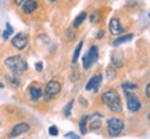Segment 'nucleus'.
<instances>
[{
    "label": "nucleus",
    "mask_w": 150,
    "mask_h": 139,
    "mask_svg": "<svg viewBox=\"0 0 150 139\" xmlns=\"http://www.w3.org/2000/svg\"><path fill=\"white\" fill-rule=\"evenodd\" d=\"M102 102L114 113H121L122 111V104H121V99L120 95L115 89H106L102 93Z\"/></svg>",
    "instance_id": "f257e3e1"
},
{
    "label": "nucleus",
    "mask_w": 150,
    "mask_h": 139,
    "mask_svg": "<svg viewBox=\"0 0 150 139\" xmlns=\"http://www.w3.org/2000/svg\"><path fill=\"white\" fill-rule=\"evenodd\" d=\"M4 64L10 70V72H13L14 75H21L28 70L27 60L22 56H10L4 60Z\"/></svg>",
    "instance_id": "f03ea898"
},
{
    "label": "nucleus",
    "mask_w": 150,
    "mask_h": 139,
    "mask_svg": "<svg viewBox=\"0 0 150 139\" xmlns=\"http://www.w3.org/2000/svg\"><path fill=\"white\" fill-rule=\"evenodd\" d=\"M61 92V84L57 79H52L47 82V85L43 91V96L46 100H52L54 97H57Z\"/></svg>",
    "instance_id": "7ed1b4c3"
},
{
    "label": "nucleus",
    "mask_w": 150,
    "mask_h": 139,
    "mask_svg": "<svg viewBox=\"0 0 150 139\" xmlns=\"http://www.w3.org/2000/svg\"><path fill=\"white\" fill-rule=\"evenodd\" d=\"M124 131V121L118 117H111L107 120V132L110 136L115 138Z\"/></svg>",
    "instance_id": "20e7f679"
},
{
    "label": "nucleus",
    "mask_w": 150,
    "mask_h": 139,
    "mask_svg": "<svg viewBox=\"0 0 150 139\" xmlns=\"http://www.w3.org/2000/svg\"><path fill=\"white\" fill-rule=\"evenodd\" d=\"M99 59V49L97 46H91V49L83 54V59H82V65L85 70H89L92 67V64H95Z\"/></svg>",
    "instance_id": "39448f33"
},
{
    "label": "nucleus",
    "mask_w": 150,
    "mask_h": 139,
    "mask_svg": "<svg viewBox=\"0 0 150 139\" xmlns=\"http://www.w3.org/2000/svg\"><path fill=\"white\" fill-rule=\"evenodd\" d=\"M124 93H125V99H127V106H128V110L132 113H136L140 110L142 107V103L138 99V96L135 95L132 91L129 89H124Z\"/></svg>",
    "instance_id": "423d86ee"
},
{
    "label": "nucleus",
    "mask_w": 150,
    "mask_h": 139,
    "mask_svg": "<svg viewBox=\"0 0 150 139\" xmlns=\"http://www.w3.org/2000/svg\"><path fill=\"white\" fill-rule=\"evenodd\" d=\"M28 43H29V38H28L27 33H24V32L17 33L16 36L11 39V45L17 50H24L28 46Z\"/></svg>",
    "instance_id": "0eeeda50"
},
{
    "label": "nucleus",
    "mask_w": 150,
    "mask_h": 139,
    "mask_svg": "<svg viewBox=\"0 0 150 139\" xmlns=\"http://www.w3.org/2000/svg\"><path fill=\"white\" fill-rule=\"evenodd\" d=\"M29 129H31V125L28 123H18L13 127V129L10 131L8 136H10V138H17V136H20V135H22V134H27Z\"/></svg>",
    "instance_id": "6e6552de"
},
{
    "label": "nucleus",
    "mask_w": 150,
    "mask_h": 139,
    "mask_svg": "<svg viewBox=\"0 0 150 139\" xmlns=\"http://www.w3.org/2000/svg\"><path fill=\"white\" fill-rule=\"evenodd\" d=\"M102 74H96L93 75L91 79L88 81V84H86L85 89L86 91H93V92H97L99 91V86L102 85Z\"/></svg>",
    "instance_id": "1a4fd4ad"
},
{
    "label": "nucleus",
    "mask_w": 150,
    "mask_h": 139,
    "mask_svg": "<svg viewBox=\"0 0 150 139\" xmlns=\"http://www.w3.org/2000/svg\"><path fill=\"white\" fill-rule=\"evenodd\" d=\"M21 6H22V13L27 14V16H31L38 10L39 3H38V0H25Z\"/></svg>",
    "instance_id": "9d476101"
},
{
    "label": "nucleus",
    "mask_w": 150,
    "mask_h": 139,
    "mask_svg": "<svg viewBox=\"0 0 150 139\" xmlns=\"http://www.w3.org/2000/svg\"><path fill=\"white\" fill-rule=\"evenodd\" d=\"M108 29H110V33H111V35H120V33L124 32V28L121 27V21H120L118 18H111V20H110Z\"/></svg>",
    "instance_id": "9b49d317"
},
{
    "label": "nucleus",
    "mask_w": 150,
    "mask_h": 139,
    "mask_svg": "<svg viewBox=\"0 0 150 139\" xmlns=\"http://www.w3.org/2000/svg\"><path fill=\"white\" fill-rule=\"evenodd\" d=\"M29 97H31V100L32 102H38V100H40V97L43 96V89L42 88H39L38 85H32L29 86Z\"/></svg>",
    "instance_id": "f8f14e48"
},
{
    "label": "nucleus",
    "mask_w": 150,
    "mask_h": 139,
    "mask_svg": "<svg viewBox=\"0 0 150 139\" xmlns=\"http://www.w3.org/2000/svg\"><path fill=\"white\" fill-rule=\"evenodd\" d=\"M134 39V33H127V35H124V36H120L117 38L114 42H112V46H120V45H122V43H127L129 42V40H132Z\"/></svg>",
    "instance_id": "ddd939ff"
},
{
    "label": "nucleus",
    "mask_w": 150,
    "mask_h": 139,
    "mask_svg": "<svg viewBox=\"0 0 150 139\" xmlns=\"http://www.w3.org/2000/svg\"><path fill=\"white\" fill-rule=\"evenodd\" d=\"M92 117L95 118V120H91V117H89V120H91V127H89V129L91 131H95V129H99L100 128V125H102V123H100V116H99V113H93V116Z\"/></svg>",
    "instance_id": "4468645a"
},
{
    "label": "nucleus",
    "mask_w": 150,
    "mask_h": 139,
    "mask_svg": "<svg viewBox=\"0 0 150 139\" xmlns=\"http://www.w3.org/2000/svg\"><path fill=\"white\" fill-rule=\"evenodd\" d=\"M111 63L114 67H121L122 65V54H121V52H114L111 54Z\"/></svg>",
    "instance_id": "2eb2a0df"
},
{
    "label": "nucleus",
    "mask_w": 150,
    "mask_h": 139,
    "mask_svg": "<svg viewBox=\"0 0 150 139\" xmlns=\"http://www.w3.org/2000/svg\"><path fill=\"white\" fill-rule=\"evenodd\" d=\"M86 17H88L86 11H82V13H79V14H78V17H76V18L74 20V22H72V27H74V28L81 27V24H82V22L86 20Z\"/></svg>",
    "instance_id": "dca6fc26"
},
{
    "label": "nucleus",
    "mask_w": 150,
    "mask_h": 139,
    "mask_svg": "<svg viewBox=\"0 0 150 139\" xmlns=\"http://www.w3.org/2000/svg\"><path fill=\"white\" fill-rule=\"evenodd\" d=\"M82 46H83V42L82 40H79L78 42V45H76V48H75L74 50V54H72V63H76V60H78V57H79V53H81V50H82Z\"/></svg>",
    "instance_id": "f3484780"
},
{
    "label": "nucleus",
    "mask_w": 150,
    "mask_h": 139,
    "mask_svg": "<svg viewBox=\"0 0 150 139\" xmlns=\"http://www.w3.org/2000/svg\"><path fill=\"white\" fill-rule=\"evenodd\" d=\"M88 118H89V116H83V117L81 118V121H79V129H81V134L82 135H85L86 132H88V128H86Z\"/></svg>",
    "instance_id": "a211bd4d"
},
{
    "label": "nucleus",
    "mask_w": 150,
    "mask_h": 139,
    "mask_svg": "<svg viewBox=\"0 0 150 139\" xmlns=\"http://www.w3.org/2000/svg\"><path fill=\"white\" fill-rule=\"evenodd\" d=\"M72 106H74V100H70V102L67 103V106H65V109H64V116H65V117H70V116H71Z\"/></svg>",
    "instance_id": "6ab92c4d"
},
{
    "label": "nucleus",
    "mask_w": 150,
    "mask_h": 139,
    "mask_svg": "<svg viewBox=\"0 0 150 139\" xmlns=\"http://www.w3.org/2000/svg\"><path fill=\"white\" fill-rule=\"evenodd\" d=\"M106 75H107L108 79H114V77H115V71H114V68H112V67H108Z\"/></svg>",
    "instance_id": "aec40b11"
},
{
    "label": "nucleus",
    "mask_w": 150,
    "mask_h": 139,
    "mask_svg": "<svg viewBox=\"0 0 150 139\" xmlns=\"http://www.w3.org/2000/svg\"><path fill=\"white\" fill-rule=\"evenodd\" d=\"M74 36H75V33L72 32L71 29L65 31V38H67V40H68V42H72V40H74Z\"/></svg>",
    "instance_id": "412c9836"
},
{
    "label": "nucleus",
    "mask_w": 150,
    "mask_h": 139,
    "mask_svg": "<svg viewBox=\"0 0 150 139\" xmlns=\"http://www.w3.org/2000/svg\"><path fill=\"white\" fill-rule=\"evenodd\" d=\"M49 134L52 135V136H56V135L59 134V129H57V127H54V125H52V127L49 128Z\"/></svg>",
    "instance_id": "4be33fe9"
},
{
    "label": "nucleus",
    "mask_w": 150,
    "mask_h": 139,
    "mask_svg": "<svg viewBox=\"0 0 150 139\" xmlns=\"http://www.w3.org/2000/svg\"><path fill=\"white\" fill-rule=\"evenodd\" d=\"M122 88L124 89H131V91H132V89H136V85H135V84H131V82H125L122 85Z\"/></svg>",
    "instance_id": "5701e85b"
},
{
    "label": "nucleus",
    "mask_w": 150,
    "mask_h": 139,
    "mask_svg": "<svg viewBox=\"0 0 150 139\" xmlns=\"http://www.w3.org/2000/svg\"><path fill=\"white\" fill-rule=\"evenodd\" d=\"M65 138H68V139H74V138H79L78 135H75L74 132H68V134H65Z\"/></svg>",
    "instance_id": "b1692460"
},
{
    "label": "nucleus",
    "mask_w": 150,
    "mask_h": 139,
    "mask_svg": "<svg viewBox=\"0 0 150 139\" xmlns=\"http://www.w3.org/2000/svg\"><path fill=\"white\" fill-rule=\"evenodd\" d=\"M35 68H36V71L40 72V71L43 70V63H36V64H35Z\"/></svg>",
    "instance_id": "393cba45"
},
{
    "label": "nucleus",
    "mask_w": 150,
    "mask_h": 139,
    "mask_svg": "<svg viewBox=\"0 0 150 139\" xmlns=\"http://www.w3.org/2000/svg\"><path fill=\"white\" fill-rule=\"evenodd\" d=\"M145 95H146V97L149 99V96H150V86H149V84L146 85V89H145Z\"/></svg>",
    "instance_id": "a878e982"
},
{
    "label": "nucleus",
    "mask_w": 150,
    "mask_h": 139,
    "mask_svg": "<svg viewBox=\"0 0 150 139\" xmlns=\"http://www.w3.org/2000/svg\"><path fill=\"white\" fill-rule=\"evenodd\" d=\"M24 1H25V0H13V3H14L16 6H21Z\"/></svg>",
    "instance_id": "bb28decb"
},
{
    "label": "nucleus",
    "mask_w": 150,
    "mask_h": 139,
    "mask_svg": "<svg viewBox=\"0 0 150 139\" xmlns=\"http://www.w3.org/2000/svg\"><path fill=\"white\" fill-rule=\"evenodd\" d=\"M97 39H102V38H103V31H99V32H97Z\"/></svg>",
    "instance_id": "cd10ccee"
},
{
    "label": "nucleus",
    "mask_w": 150,
    "mask_h": 139,
    "mask_svg": "<svg viewBox=\"0 0 150 139\" xmlns=\"http://www.w3.org/2000/svg\"><path fill=\"white\" fill-rule=\"evenodd\" d=\"M3 88H4V84H3V82H0V89H3Z\"/></svg>",
    "instance_id": "c85d7f7f"
},
{
    "label": "nucleus",
    "mask_w": 150,
    "mask_h": 139,
    "mask_svg": "<svg viewBox=\"0 0 150 139\" xmlns=\"http://www.w3.org/2000/svg\"><path fill=\"white\" fill-rule=\"evenodd\" d=\"M49 1H50V3H53V1H56V0H49Z\"/></svg>",
    "instance_id": "c756f323"
}]
</instances>
